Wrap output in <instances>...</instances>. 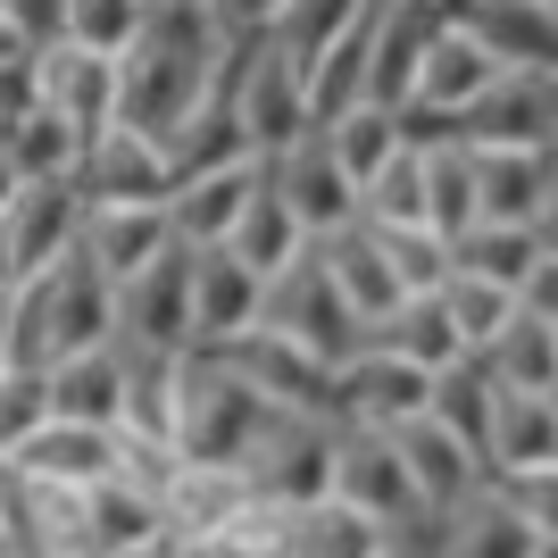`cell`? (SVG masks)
I'll list each match as a JSON object with an SVG mask.
<instances>
[{
	"mask_svg": "<svg viewBox=\"0 0 558 558\" xmlns=\"http://www.w3.org/2000/svg\"><path fill=\"white\" fill-rule=\"evenodd\" d=\"M217 59H226V25L209 17V0H150L142 34L117 50V125L167 142L217 93Z\"/></svg>",
	"mask_w": 558,
	"mask_h": 558,
	"instance_id": "1",
	"label": "cell"
},
{
	"mask_svg": "<svg viewBox=\"0 0 558 558\" xmlns=\"http://www.w3.org/2000/svg\"><path fill=\"white\" fill-rule=\"evenodd\" d=\"M100 342H117V283L84 242L9 292V367H59Z\"/></svg>",
	"mask_w": 558,
	"mask_h": 558,
	"instance_id": "2",
	"label": "cell"
},
{
	"mask_svg": "<svg viewBox=\"0 0 558 558\" xmlns=\"http://www.w3.org/2000/svg\"><path fill=\"white\" fill-rule=\"evenodd\" d=\"M276 425H283V409L233 359L184 350V392H175V459L184 466H233L242 475Z\"/></svg>",
	"mask_w": 558,
	"mask_h": 558,
	"instance_id": "3",
	"label": "cell"
},
{
	"mask_svg": "<svg viewBox=\"0 0 558 558\" xmlns=\"http://www.w3.org/2000/svg\"><path fill=\"white\" fill-rule=\"evenodd\" d=\"M217 93L233 100V117H242V134H251L258 159L292 150V142L317 125V109H308V68H301V59H283L267 34H226Z\"/></svg>",
	"mask_w": 558,
	"mask_h": 558,
	"instance_id": "4",
	"label": "cell"
},
{
	"mask_svg": "<svg viewBox=\"0 0 558 558\" xmlns=\"http://www.w3.org/2000/svg\"><path fill=\"white\" fill-rule=\"evenodd\" d=\"M258 326L283 333V342H301L308 359H326V367H342L350 350L367 342V326L350 317V301L333 292L326 258H317V242H308L283 276H267V308H258Z\"/></svg>",
	"mask_w": 558,
	"mask_h": 558,
	"instance_id": "5",
	"label": "cell"
},
{
	"mask_svg": "<svg viewBox=\"0 0 558 558\" xmlns=\"http://www.w3.org/2000/svg\"><path fill=\"white\" fill-rule=\"evenodd\" d=\"M333 417H283L258 459L242 466V484H251L258 509H308V500H333Z\"/></svg>",
	"mask_w": 558,
	"mask_h": 558,
	"instance_id": "6",
	"label": "cell"
},
{
	"mask_svg": "<svg viewBox=\"0 0 558 558\" xmlns=\"http://www.w3.org/2000/svg\"><path fill=\"white\" fill-rule=\"evenodd\" d=\"M333 500H350L359 517H375L384 534H400V525L434 517V509L417 500V484H409V466H400L392 434H375V425H342V434H333Z\"/></svg>",
	"mask_w": 558,
	"mask_h": 558,
	"instance_id": "7",
	"label": "cell"
},
{
	"mask_svg": "<svg viewBox=\"0 0 558 558\" xmlns=\"http://www.w3.org/2000/svg\"><path fill=\"white\" fill-rule=\"evenodd\" d=\"M117 342L192 350V242H167L150 267L117 283Z\"/></svg>",
	"mask_w": 558,
	"mask_h": 558,
	"instance_id": "8",
	"label": "cell"
},
{
	"mask_svg": "<svg viewBox=\"0 0 558 558\" xmlns=\"http://www.w3.org/2000/svg\"><path fill=\"white\" fill-rule=\"evenodd\" d=\"M492 84H500V59L450 17V0H442V25H434V43H425V59H417V84H409V117H434V125L459 134V117L475 109Z\"/></svg>",
	"mask_w": 558,
	"mask_h": 558,
	"instance_id": "9",
	"label": "cell"
},
{
	"mask_svg": "<svg viewBox=\"0 0 558 558\" xmlns=\"http://www.w3.org/2000/svg\"><path fill=\"white\" fill-rule=\"evenodd\" d=\"M425 392H434V375L392 359L384 342H359L333 367V425H375V434H392V425L425 417Z\"/></svg>",
	"mask_w": 558,
	"mask_h": 558,
	"instance_id": "10",
	"label": "cell"
},
{
	"mask_svg": "<svg viewBox=\"0 0 558 558\" xmlns=\"http://www.w3.org/2000/svg\"><path fill=\"white\" fill-rule=\"evenodd\" d=\"M267 308V276H251L226 242L192 251V350H233Z\"/></svg>",
	"mask_w": 558,
	"mask_h": 558,
	"instance_id": "11",
	"label": "cell"
},
{
	"mask_svg": "<svg viewBox=\"0 0 558 558\" xmlns=\"http://www.w3.org/2000/svg\"><path fill=\"white\" fill-rule=\"evenodd\" d=\"M459 142H509V150H558V75L500 68L475 109L459 117Z\"/></svg>",
	"mask_w": 558,
	"mask_h": 558,
	"instance_id": "12",
	"label": "cell"
},
{
	"mask_svg": "<svg viewBox=\"0 0 558 558\" xmlns=\"http://www.w3.org/2000/svg\"><path fill=\"white\" fill-rule=\"evenodd\" d=\"M267 184L283 192V209L301 217L308 242H326L333 226H350V217H359V184L342 175V159L326 150V134H317V125H308L292 150H276V159H267Z\"/></svg>",
	"mask_w": 558,
	"mask_h": 558,
	"instance_id": "13",
	"label": "cell"
},
{
	"mask_svg": "<svg viewBox=\"0 0 558 558\" xmlns=\"http://www.w3.org/2000/svg\"><path fill=\"white\" fill-rule=\"evenodd\" d=\"M9 466H17V475H34V484L93 492V484H109L117 466H125V434H117V425L43 417V425H34V434H25L17 450H9Z\"/></svg>",
	"mask_w": 558,
	"mask_h": 558,
	"instance_id": "14",
	"label": "cell"
},
{
	"mask_svg": "<svg viewBox=\"0 0 558 558\" xmlns=\"http://www.w3.org/2000/svg\"><path fill=\"white\" fill-rule=\"evenodd\" d=\"M75 192L84 201H167L175 192V159L167 142L134 134V125H100L75 159Z\"/></svg>",
	"mask_w": 558,
	"mask_h": 558,
	"instance_id": "15",
	"label": "cell"
},
{
	"mask_svg": "<svg viewBox=\"0 0 558 558\" xmlns=\"http://www.w3.org/2000/svg\"><path fill=\"white\" fill-rule=\"evenodd\" d=\"M217 359H233V367H242L258 392L283 409V417H333V367H326V359H308L301 342H283V333L251 326L233 350H217Z\"/></svg>",
	"mask_w": 558,
	"mask_h": 558,
	"instance_id": "16",
	"label": "cell"
},
{
	"mask_svg": "<svg viewBox=\"0 0 558 558\" xmlns=\"http://www.w3.org/2000/svg\"><path fill=\"white\" fill-rule=\"evenodd\" d=\"M0 233H9L17 283L43 276L50 258H68L75 233H84V192H75V175H59V184H17V192H9V209H0Z\"/></svg>",
	"mask_w": 558,
	"mask_h": 558,
	"instance_id": "17",
	"label": "cell"
},
{
	"mask_svg": "<svg viewBox=\"0 0 558 558\" xmlns=\"http://www.w3.org/2000/svg\"><path fill=\"white\" fill-rule=\"evenodd\" d=\"M392 450H400V466H409V484H417V500L434 517H450V509H466L475 492L492 484L484 475V459L459 442V434H442L434 417H409V425H392Z\"/></svg>",
	"mask_w": 558,
	"mask_h": 558,
	"instance_id": "18",
	"label": "cell"
},
{
	"mask_svg": "<svg viewBox=\"0 0 558 558\" xmlns=\"http://www.w3.org/2000/svg\"><path fill=\"white\" fill-rule=\"evenodd\" d=\"M34 100H50L75 134L93 142L100 125H117V59L75 50V43H50L43 59H34Z\"/></svg>",
	"mask_w": 558,
	"mask_h": 558,
	"instance_id": "19",
	"label": "cell"
},
{
	"mask_svg": "<svg viewBox=\"0 0 558 558\" xmlns=\"http://www.w3.org/2000/svg\"><path fill=\"white\" fill-rule=\"evenodd\" d=\"M150 542H175V534H167V509L142 475L117 466L109 484L84 492V558H134V550H150Z\"/></svg>",
	"mask_w": 558,
	"mask_h": 558,
	"instance_id": "20",
	"label": "cell"
},
{
	"mask_svg": "<svg viewBox=\"0 0 558 558\" xmlns=\"http://www.w3.org/2000/svg\"><path fill=\"white\" fill-rule=\"evenodd\" d=\"M450 17H459L500 68L558 75V9H542V0H450Z\"/></svg>",
	"mask_w": 558,
	"mask_h": 558,
	"instance_id": "21",
	"label": "cell"
},
{
	"mask_svg": "<svg viewBox=\"0 0 558 558\" xmlns=\"http://www.w3.org/2000/svg\"><path fill=\"white\" fill-rule=\"evenodd\" d=\"M317 258H326V276H333V292L350 301V317L359 326H384L409 292H400V276H392V258H384V242H375V226L367 217H350V226H333L326 242H317Z\"/></svg>",
	"mask_w": 558,
	"mask_h": 558,
	"instance_id": "22",
	"label": "cell"
},
{
	"mask_svg": "<svg viewBox=\"0 0 558 558\" xmlns=\"http://www.w3.org/2000/svg\"><path fill=\"white\" fill-rule=\"evenodd\" d=\"M75 242L109 267V283H125L134 267H150L175 242V226H167V201H84V233Z\"/></svg>",
	"mask_w": 558,
	"mask_h": 558,
	"instance_id": "23",
	"label": "cell"
},
{
	"mask_svg": "<svg viewBox=\"0 0 558 558\" xmlns=\"http://www.w3.org/2000/svg\"><path fill=\"white\" fill-rule=\"evenodd\" d=\"M117 350H125V409H117V434H125V442H159V450H175L184 350H142V342H117Z\"/></svg>",
	"mask_w": 558,
	"mask_h": 558,
	"instance_id": "24",
	"label": "cell"
},
{
	"mask_svg": "<svg viewBox=\"0 0 558 558\" xmlns=\"http://www.w3.org/2000/svg\"><path fill=\"white\" fill-rule=\"evenodd\" d=\"M558 192L550 150H509V142H475V201L492 226H534V209Z\"/></svg>",
	"mask_w": 558,
	"mask_h": 558,
	"instance_id": "25",
	"label": "cell"
},
{
	"mask_svg": "<svg viewBox=\"0 0 558 558\" xmlns=\"http://www.w3.org/2000/svg\"><path fill=\"white\" fill-rule=\"evenodd\" d=\"M484 466H492V484H500V475L558 466V392H500V400H492Z\"/></svg>",
	"mask_w": 558,
	"mask_h": 558,
	"instance_id": "26",
	"label": "cell"
},
{
	"mask_svg": "<svg viewBox=\"0 0 558 558\" xmlns=\"http://www.w3.org/2000/svg\"><path fill=\"white\" fill-rule=\"evenodd\" d=\"M159 509H167V534L192 542V534H226L233 517L251 509V484L233 475V466H167V484H159Z\"/></svg>",
	"mask_w": 558,
	"mask_h": 558,
	"instance_id": "27",
	"label": "cell"
},
{
	"mask_svg": "<svg viewBox=\"0 0 558 558\" xmlns=\"http://www.w3.org/2000/svg\"><path fill=\"white\" fill-rule=\"evenodd\" d=\"M258 184V159L242 167H209V175H175V192H167V226H175V242H226L233 217H242V201H251Z\"/></svg>",
	"mask_w": 558,
	"mask_h": 558,
	"instance_id": "28",
	"label": "cell"
},
{
	"mask_svg": "<svg viewBox=\"0 0 558 558\" xmlns=\"http://www.w3.org/2000/svg\"><path fill=\"white\" fill-rule=\"evenodd\" d=\"M392 534L359 517L350 500H308V509H283V534H276V558H384Z\"/></svg>",
	"mask_w": 558,
	"mask_h": 558,
	"instance_id": "29",
	"label": "cell"
},
{
	"mask_svg": "<svg viewBox=\"0 0 558 558\" xmlns=\"http://www.w3.org/2000/svg\"><path fill=\"white\" fill-rule=\"evenodd\" d=\"M50 384V417H75V425H117L125 409V350L100 342V350H75L59 367H43Z\"/></svg>",
	"mask_w": 558,
	"mask_h": 558,
	"instance_id": "30",
	"label": "cell"
},
{
	"mask_svg": "<svg viewBox=\"0 0 558 558\" xmlns=\"http://www.w3.org/2000/svg\"><path fill=\"white\" fill-rule=\"evenodd\" d=\"M226 251L251 267V276H283L292 258L308 251V233H301V217L283 209V192L267 184V159H258V184H251V201H242V217H233V233H226Z\"/></svg>",
	"mask_w": 558,
	"mask_h": 558,
	"instance_id": "31",
	"label": "cell"
},
{
	"mask_svg": "<svg viewBox=\"0 0 558 558\" xmlns=\"http://www.w3.org/2000/svg\"><path fill=\"white\" fill-rule=\"evenodd\" d=\"M534 525H525V509H517L500 484H484L466 509L442 517V558H534Z\"/></svg>",
	"mask_w": 558,
	"mask_h": 558,
	"instance_id": "32",
	"label": "cell"
},
{
	"mask_svg": "<svg viewBox=\"0 0 558 558\" xmlns=\"http://www.w3.org/2000/svg\"><path fill=\"white\" fill-rule=\"evenodd\" d=\"M0 150L17 167V184H59V175H75V159H84V134H75L50 100H25L17 117H0Z\"/></svg>",
	"mask_w": 558,
	"mask_h": 558,
	"instance_id": "33",
	"label": "cell"
},
{
	"mask_svg": "<svg viewBox=\"0 0 558 558\" xmlns=\"http://www.w3.org/2000/svg\"><path fill=\"white\" fill-rule=\"evenodd\" d=\"M475 359L492 367L500 392H558V326H550V317H534V308H517Z\"/></svg>",
	"mask_w": 558,
	"mask_h": 558,
	"instance_id": "34",
	"label": "cell"
},
{
	"mask_svg": "<svg viewBox=\"0 0 558 558\" xmlns=\"http://www.w3.org/2000/svg\"><path fill=\"white\" fill-rule=\"evenodd\" d=\"M492 400H500V384H492V367L466 350V359H450L442 375H434V392H425V417L442 425V434H459L475 459H484V442H492ZM492 475V466H484Z\"/></svg>",
	"mask_w": 558,
	"mask_h": 558,
	"instance_id": "35",
	"label": "cell"
},
{
	"mask_svg": "<svg viewBox=\"0 0 558 558\" xmlns=\"http://www.w3.org/2000/svg\"><path fill=\"white\" fill-rule=\"evenodd\" d=\"M367 342H384L392 359H409V367H425V375H442L450 359H466V342H459V326H450L442 292H409L384 326H367Z\"/></svg>",
	"mask_w": 558,
	"mask_h": 558,
	"instance_id": "36",
	"label": "cell"
},
{
	"mask_svg": "<svg viewBox=\"0 0 558 558\" xmlns=\"http://www.w3.org/2000/svg\"><path fill=\"white\" fill-rule=\"evenodd\" d=\"M417 150H425V226L442 242H459L484 217V201H475V142L442 134V142H417Z\"/></svg>",
	"mask_w": 558,
	"mask_h": 558,
	"instance_id": "37",
	"label": "cell"
},
{
	"mask_svg": "<svg viewBox=\"0 0 558 558\" xmlns=\"http://www.w3.org/2000/svg\"><path fill=\"white\" fill-rule=\"evenodd\" d=\"M167 159H175V175H209V167H242V159H258V150H251V134H242L233 100L209 93L175 134H167Z\"/></svg>",
	"mask_w": 558,
	"mask_h": 558,
	"instance_id": "38",
	"label": "cell"
},
{
	"mask_svg": "<svg viewBox=\"0 0 558 558\" xmlns=\"http://www.w3.org/2000/svg\"><path fill=\"white\" fill-rule=\"evenodd\" d=\"M534 226H492V217H475V226L450 242V267H466V276H484V283H509V292H525V276H534Z\"/></svg>",
	"mask_w": 558,
	"mask_h": 558,
	"instance_id": "39",
	"label": "cell"
},
{
	"mask_svg": "<svg viewBox=\"0 0 558 558\" xmlns=\"http://www.w3.org/2000/svg\"><path fill=\"white\" fill-rule=\"evenodd\" d=\"M317 134H326V150L342 159V175H350V184H367L375 167H384V159L400 150V142H409V134H400V109H375V100H359V109L326 117Z\"/></svg>",
	"mask_w": 558,
	"mask_h": 558,
	"instance_id": "40",
	"label": "cell"
},
{
	"mask_svg": "<svg viewBox=\"0 0 558 558\" xmlns=\"http://www.w3.org/2000/svg\"><path fill=\"white\" fill-rule=\"evenodd\" d=\"M359 217L367 226H425V150L417 142H400L392 159L359 184Z\"/></svg>",
	"mask_w": 558,
	"mask_h": 558,
	"instance_id": "41",
	"label": "cell"
},
{
	"mask_svg": "<svg viewBox=\"0 0 558 558\" xmlns=\"http://www.w3.org/2000/svg\"><path fill=\"white\" fill-rule=\"evenodd\" d=\"M442 308H450V326H459V342L484 350L525 301H517L509 283H484V276H466V267H450V276H442Z\"/></svg>",
	"mask_w": 558,
	"mask_h": 558,
	"instance_id": "42",
	"label": "cell"
},
{
	"mask_svg": "<svg viewBox=\"0 0 558 558\" xmlns=\"http://www.w3.org/2000/svg\"><path fill=\"white\" fill-rule=\"evenodd\" d=\"M375 242H384V258H392L400 292H442L450 276V242L434 226H375Z\"/></svg>",
	"mask_w": 558,
	"mask_h": 558,
	"instance_id": "43",
	"label": "cell"
},
{
	"mask_svg": "<svg viewBox=\"0 0 558 558\" xmlns=\"http://www.w3.org/2000/svg\"><path fill=\"white\" fill-rule=\"evenodd\" d=\"M142 17H150V0H68V43L117 59L142 34Z\"/></svg>",
	"mask_w": 558,
	"mask_h": 558,
	"instance_id": "44",
	"label": "cell"
},
{
	"mask_svg": "<svg viewBox=\"0 0 558 558\" xmlns=\"http://www.w3.org/2000/svg\"><path fill=\"white\" fill-rule=\"evenodd\" d=\"M50 43H68V0H0V50L43 59Z\"/></svg>",
	"mask_w": 558,
	"mask_h": 558,
	"instance_id": "45",
	"label": "cell"
},
{
	"mask_svg": "<svg viewBox=\"0 0 558 558\" xmlns=\"http://www.w3.org/2000/svg\"><path fill=\"white\" fill-rule=\"evenodd\" d=\"M50 417V384H43V367H0V459L34 434V425Z\"/></svg>",
	"mask_w": 558,
	"mask_h": 558,
	"instance_id": "46",
	"label": "cell"
},
{
	"mask_svg": "<svg viewBox=\"0 0 558 558\" xmlns=\"http://www.w3.org/2000/svg\"><path fill=\"white\" fill-rule=\"evenodd\" d=\"M175 558H276V550H258L242 525H226V534H192V542H175Z\"/></svg>",
	"mask_w": 558,
	"mask_h": 558,
	"instance_id": "47",
	"label": "cell"
},
{
	"mask_svg": "<svg viewBox=\"0 0 558 558\" xmlns=\"http://www.w3.org/2000/svg\"><path fill=\"white\" fill-rule=\"evenodd\" d=\"M276 9H283V0H209V17L226 25V34H267Z\"/></svg>",
	"mask_w": 558,
	"mask_h": 558,
	"instance_id": "48",
	"label": "cell"
},
{
	"mask_svg": "<svg viewBox=\"0 0 558 558\" xmlns=\"http://www.w3.org/2000/svg\"><path fill=\"white\" fill-rule=\"evenodd\" d=\"M517 301L534 308V317H550V326H558V258H550V251L534 258V276H525V292H517Z\"/></svg>",
	"mask_w": 558,
	"mask_h": 558,
	"instance_id": "49",
	"label": "cell"
},
{
	"mask_svg": "<svg viewBox=\"0 0 558 558\" xmlns=\"http://www.w3.org/2000/svg\"><path fill=\"white\" fill-rule=\"evenodd\" d=\"M534 242H542V251L558 258V192H550V201H542V209H534Z\"/></svg>",
	"mask_w": 558,
	"mask_h": 558,
	"instance_id": "50",
	"label": "cell"
},
{
	"mask_svg": "<svg viewBox=\"0 0 558 558\" xmlns=\"http://www.w3.org/2000/svg\"><path fill=\"white\" fill-rule=\"evenodd\" d=\"M17 292V258H9V233H0V301Z\"/></svg>",
	"mask_w": 558,
	"mask_h": 558,
	"instance_id": "51",
	"label": "cell"
},
{
	"mask_svg": "<svg viewBox=\"0 0 558 558\" xmlns=\"http://www.w3.org/2000/svg\"><path fill=\"white\" fill-rule=\"evenodd\" d=\"M9 192H17V167H9V150H0V209H9Z\"/></svg>",
	"mask_w": 558,
	"mask_h": 558,
	"instance_id": "52",
	"label": "cell"
},
{
	"mask_svg": "<svg viewBox=\"0 0 558 558\" xmlns=\"http://www.w3.org/2000/svg\"><path fill=\"white\" fill-rule=\"evenodd\" d=\"M0 367H9V301H0Z\"/></svg>",
	"mask_w": 558,
	"mask_h": 558,
	"instance_id": "53",
	"label": "cell"
},
{
	"mask_svg": "<svg viewBox=\"0 0 558 558\" xmlns=\"http://www.w3.org/2000/svg\"><path fill=\"white\" fill-rule=\"evenodd\" d=\"M134 558H175V542H150V550H134Z\"/></svg>",
	"mask_w": 558,
	"mask_h": 558,
	"instance_id": "54",
	"label": "cell"
},
{
	"mask_svg": "<svg viewBox=\"0 0 558 558\" xmlns=\"http://www.w3.org/2000/svg\"><path fill=\"white\" fill-rule=\"evenodd\" d=\"M534 558H558V534H542V542H534Z\"/></svg>",
	"mask_w": 558,
	"mask_h": 558,
	"instance_id": "55",
	"label": "cell"
},
{
	"mask_svg": "<svg viewBox=\"0 0 558 558\" xmlns=\"http://www.w3.org/2000/svg\"><path fill=\"white\" fill-rule=\"evenodd\" d=\"M542 9H558V0H542Z\"/></svg>",
	"mask_w": 558,
	"mask_h": 558,
	"instance_id": "56",
	"label": "cell"
},
{
	"mask_svg": "<svg viewBox=\"0 0 558 558\" xmlns=\"http://www.w3.org/2000/svg\"><path fill=\"white\" fill-rule=\"evenodd\" d=\"M550 167H558V150H550Z\"/></svg>",
	"mask_w": 558,
	"mask_h": 558,
	"instance_id": "57",
	"label": "cell"
}]
</instances>
